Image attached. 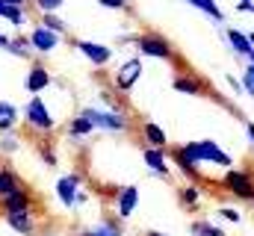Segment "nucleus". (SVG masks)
I'll use <instances>...</instances> for the list:
<instances>
[{"mask_svg":"<svg viewBox=\"0 0 254 236\" xmlns=\"http://www.w3.org/2000/svg\"><path fill=\"white\" fill-rule=\"evenodd\" d=\"M80 116L89 118L92 127L95 130H104V133H125L127 127H130V121L119 110H113V107H83Z\"/></svg>","mask_w":254,"mask_h":236,"instance_id":"1","label":"nucleus"},{"mask_svg":"<svg viewBox=\"0 0 254 236\" xmlns=\"http://www.w3.org/2000/svg\"><path fill=\"white\" fill-rule=\"evenodd\" d=\"M192 154H195V160H198V166H219L222 172H228L231 166H234V157L219 145V142H213V139H201V142H190Z\"/></svg>","mask_w":254,"mask_h":236,"instance_id":"2","label":"nucleus"},{"mask_svg":"<svg viewBox=\"0 0 254 236\" xmlns=\"http://www.w3.org/2000/svg\"><path fill=\"white\" fill-rule=\"evenodd\" d=\"M21 118L27 121L30 130H39V133H51V130L57 127V118L51 116V110H48V104L42 101V95H33V98L24 104Z\"/></svg>","mask_w":254,"mask_h":236,"instance_id":"3","label":"nucleus"},{"mask_svg":"<svg viewBox=\"0 0 254 236\" xmlns=\"http://www.w3.org/2000/svg\"><path fill=\"white\" fill-rule=\"evenodd\" d=\"M136 48H139L142 57H151V59H166V62H175L178 59L172 42L166 36H160V33H142L136 39Z\"/></svg>","mask_w":254,"mask_h":236,"instance_id":"4","label":"nucleus"},{"mask_svg":"<svg viewBox=\"0 0 254 236\" xmlns=\"http://www.w3.org/2000/svg\"><path fill=\"white\" fill-rule=\"evenodd\" d=\"M222 186L240 201H254V177L243 169H228L222 177Z\"/></svg>","mask_w":254,"mask_h":236,"instance_id":"5","label":"nucleus"},{"mask_svg":"<svg viewBox=\"0 0 254 236\" xmlns=\"http://www.w3.org/2000/svg\"><path fill=\"white\" fill-rule=\"evenodd\" d=\"M139 77H142V59L130 57V59H125V62L119 65V71L113 74V83H116L119 92H130V89L139 83Z\"/></svg>","mask_w":254,"mask_h":236,"instance_id":"6","label":"nucleus"},{"mask_svg":"<svg viewBox=\"0 0 254 236\" xmlns=\"http://www.w3.org/2000/svg\"><path fill=\"white\" fill-rule=\"evenodd\" d=\"M27 39H30L33 54H54V51L60 48V42H63V36H57V33H51V30H45L42 24H36V27L27 33Z\"/></svg>","mask_w":254,"mask_h":236,"instance_id":"7","label":"nucleus"},{"mask_svg":"<svg viewBox=\"0 0 254 236\" xmlns=\"http://www.w3.org/2000/svg\"><path fill=\"white\" fill-rule=\"evenodd\" d=\"M74 48L83 54V57L89 59L92 65H98V68H104V65H110V59H113V48H107V45H101V42H89V39H74Z\"/></svg>","mask_w":254,"mask_h":236,"instance_id":"8","label":"nucleus"},{"mask_svg":"<svg viewBox=\"0 0 254 236\" xmlns=\"http://www.w3.org/2000/svg\"><path fill=\"white\" fill-rule=\"evenodd\" d=\"M139 207V186H119L116 189V216L119 219H130Z\"/></svg>","mask_w":254,"mask_h":236,"instance_id":"9","label":"nucleus"},{"mask_svg":"<svg viewBox=\"0 0 254 236\" xmlns=\"http://www.w3.org/2000/svg\"><path fill=\"white\" fill-rule=\"evenodd\" d=\"M48 86H51V71H48L42 62H33V65L27 68L24 89H27V92H30V98H33V95H42Z\"/></svg>","mask_w":254,"mask_h":236,"instance_id":"10","label":"nucleus"},{"mask_svg":"<svg viewBox=\"0 0 254 236\" xmlns=\"http://www.w3.org/2000/svg\"><path fill=\"white\" fill-rule=\"evenodd\" d=\"M172 160H175V166H178L187 177H192V180L201 177V166H198V160H195V154H192L190 142H187V145H178V148L172 151Z\"/></svg>","mask_w":254,"mask_h":236,"instance_id":"11","label":"nucleus"},{"mask_svg":"<svg viewBox=\"0 0 254 236\" xmlns=\"http://www.w3.org/2000/svg\"><path fill=\"white\" fill-rule=\"evenodd\" d=\"M83 186H80V175H63L57 180V198H60V204L63 207H77V192H80Z\"/></svg>","mask_w":254,"mask_h":236,"instance_id":"12","label":"nucleus"},{"mask_svg":"<svg viewBox=\"0 0 254 236\" xmlns=\"http://www.w3.org/2000/svg\"><path fill=\"white\" fill-rule=\"evenodd\" d=\"M142 160H145V166H148V172L151 175H160V177H169V154L166 151H160V148H145L142 151Z\"/></svg>","mask_w":254,"mask_h":236,"instance_id":"13","label":"nucleus"},{"mask_svg":"<svg viewBox=\"0 0 254 236\" xmlns=\"http://www.w3.org/2000/svg\"><path fill=\"white\" fill-rule=\"evenodd\" d=\"M6 225L21 236H33L36 234V219H33V210H24V213H6L3 216Z\"/></svg>","mask_w":254,"mask_h":236,"instance_id":"14","label":"nucleus"},{"mask_svg":"<svg viewBox=\"0 0 254 236\" xmlns=\"http://www.w3.org/2000/svg\"><path fill=\"white\" fill-rule=\"evenodd\" d=\"M142 139H145V148H160V151H169V136L160 124L154 121H142Z\"/></svg>","mask_w":254,"mask_h":236,"instance_id":"15","label":"nucleus"},{"mask_svg":"<svg viewBox=\"0 0 254 236\" xmlns=\"http://www.w3.org/2000/svg\"><path fill=\"white\" fill-rule=\"evenodd\" d=\"M24 210H33V195L27 189H18V192H12L9 198L0 201V213L3 216L6 213H24Z\"/></svg>","mask_w":254,"mask_h":236,"instance_id":"16","label":"nucleus"},{"mask_svg":"<svg viewBox=\"0 0 254 236\" xmlns=\"http://www.w3.org/2000/svg\"><path fill=\"white\" fill-rule=\"evenodd\" d=\"M0 21H6V24L15 27V30H24V27H27V9H21V6H9V3L0 0Z\"/></svg>","mask_w":254,"mask_h":236,"instance_id":"17","label":"nucleus"},{"mask_svg":"<svg viewBox=\"0 0 254 236\" xmlns=\"http://www.w3.org/2000/svg\"><path fill=\"white\" fill-rule=\"evenodd\" d=\"M172 89L175 92H181V95H204V83L198 80V77H192V74H178L175 80H172Z\"/></svg>","mask_w":254,"mask_h":236,"instance_id":"18","label":"nucleus"},{"mask_svg":"<svg viewBox=\"0 0 254 236\" xmlns=\"http://www.w3.org/2000/svg\"><path fill=\"white\" fill-rule=\"evenodd\" d=\"M21 121V110L9 101H0V133H12Z\"/></svg>","mask_w":254,"mask_h":236,"instance_id":"19","label":"nucleus"},{"mask_svg":"<svg viewBox=\"0 0 254 236\" xmlns=\"http://www.w3.org/2000/svg\"><path fill=\"white\" fill-rule=\"evenodd\" d=\"M225 36H228V45L234 48V54H240V57H249V54L254 51V45H252V39H249V33H243V30H228Z\"/></svg>","mask_w":254,"mask_h":236,"instance_id":"20","label":"nucleus"},{"mask_svg":"<svg viewBox=\"0 0 254 236\" xmlns=\"http://www.w3.org/2000/svg\"><path fill=\"white\" fill-rule=\"evenodd\" d=\"M18 189H24V186H21V180H18V175H15L12 169L0 166V201H3V198H9V195H12V192H18Z\"/></svg>","mask_w":254,"mask_h":236,"instance_id":"21","label":"nucleus"},{"mask_svg":"<svg viewBox=\"0 0 254 236\" xmlns=\"http://www.w3.org/2000/svg\"><path fill=\"white\" fill-rule=\"evenodd\" d=\"M77 236H122V225H119L116 219L104 216L101 225H98L95 231H83V234H77Z\"/></svg>","mask_w":254,"mask_h":236,"instance_id":"22","label":"nucleus"},{"mask_svg":"<svg viewBox=\"0 0 254 236\" xmlns=\"http://www.w3.org/2000/svg\"><path fill=\"white\" fill-rule=\"evenodd\" d=\"M6 54H12V57H18V59H30L33 57L30 39H27V36H12L9 45H6Z\"/></svg>","mask_w":254,"mask_h":236,"instance_id":"23","label":"nucleus"},{"mask_svg":"<svg viewBox=\"0 0 254 236\" xmlns=\"http://www.w3.org/2000/svg\"><path fill=\"white\" fill-rule=\"evenodd\" d=\"M190 234L192 236H228L216 222H207V219H195L190 225Z\"/></svg>","mask_w":254,"mask_h":236,"instance_id":"24","label":"nucleus"},{"mask_svg":"<svg viewBox=\"0 0 254 236\" xmlns=\"http://www.w3.org/2000/svg\"><path fill=\"white\" fill-rule=\"evenodd\" d=\"M92 130H95V127H92V121H89V118H83L80 113H77V116H74L71 121H68V136H71V139H80V136H89Z\"/></svg>","mask_w":254,"mask_h":236,"instance_id":"25","label":"nucleus"},{"mask_svg":"<svg viewBox=\"0 0 254 236\" xmlns=\"http://www.w3.org/2000/svg\"><path fill=\"white\" fill-rule=\"evenodd\" d=\"M39 24H42L45 30H51V33H57V36H65V33H68V24H65L63 18H60V12H51V15H42V18H39Z\"/></svg>","mask_w":254,"mask_h":236,"instance_id":"26","label":"nucleus"},{"mask_svg":"<svg viewBox=\"0 0 254 236\" xmlns=\"http://www.w3.org/2000/svg\"><path fill=\"white\" fill-rule=\"evenodd\" d=\"M190 6L195 9H201L204 15H210V18H216V21H225V12H222V6L216 3V0H187Z\"/></svg>","mask_w":254,"mask_h":236,"instance_id":"27","label":"nucleus"},{"mask_svg":"<svg viewBox=\"0 0 254 236\" xmlns=\"http://www.w3.org/2000/svg\"><path fill=\"white\" fill-rule=\"evenodd\" d=\"M178 198H181V204H184L187 210H195V207H198V201H201V189H198L195 183H187V186L181 189V195H178Z\"/></svg>","mask_w":254,"mask_h":236,"instance_id":"28","label":"nucleus"},{"mask_svg":"<svg viewBox=\"0 0 254 236\" xmlns=\"http://www.w3.org/2000/svg\"><path fill=\"white\" fill-rule=\"evenodd\" d=\"M18 148H21V139L15 136V130H12V133H0V154H3V157L15 154Z\"/></svg>","mask_w":254,"mask_h":236,"instance_id":"29","label":"nucleus"},{"mask_svg":"<svg viewBox=\"0 0 254 236\" xmlns=\"http://www.w3.org/2000/svg\"><path fill=\"white\" fill-rule=\"evenodd\" d=\"M65 0H33V6L42 12V15H51V12H60Z\"/></svg>","mask_w":254,"mask_h":236,"instance_id":"30","label":"nucleus"},{"mask_svg":"<svg viewBox=\"0 0 254 236\" xmlns=\"http://www.w3.org/2000/svg\"><path fill=\"white\" fill-rule=\"evenodd\" d=\"M216 213H219V219H225V222H231V225H240V222H243V213L234 210V207H219Z\"/></svg>","mask_w":254,"mask_h":236,"instance_id":"31","label":"nucleus"},{"mask_svg":"<svg viewBox=\"0 0 254 236\" xmlns=\"http://www.w3.org/2000/svg\"><path fill=\"white\" fill-rule=\"evenodd\" d=\"M243 89L254 98V65H246V71H243Z\"/></svg>","mask_w":254,"mask_h":236,"instance_id":"32","label":"nucleus"},{"mask_svg":"<svg viewBox=\"0 0 254 236\" xmlns=\"http://www.w3.org/2000/svg\"><path fill=\"white\" fill-rule=\"evenodd\" d=\"M39 154H42L45 166H57V154L51 151V145H48V142H42V145H39Z\"/></svg>","mask_w":254,"mask_h":236,"instance_id":"33","label":"nucleus"},{"mask_svg":"<svg viewBox=\"0 0 254 236\" xmlns=\"http://www.w3.org/2000/svg\"><path fill=\"white\" fill-rule=\"evenodd\" d=\"M98 3H101L104 9H119V12L127 9V0H98Z\"/></svg>","mask_w":254,"mask_h":236,"instance_id":"34","label":"nucleus"},{"mask_svg":"<svg viewBox=\"0 0 254 236\" xmlns=\"http://www.w3.org/2000/svg\"><path fill=\"white\" fill-rule=\"evenodd\" d=\"M246 136L252 139V145H254V121H246Z\"/></svg>","mask_w":254,"mask_h":236,"instance_id":"35","label":"nucleus"},{"mask_svg":"<svg viewBox=\"0 0 254 236\" xmlns=\"http://www.w3.org/2000/svg\"><path fill=\"white\" fill-rule=\"evenodd\" d=\"M86 201H89V195H86V192H83V189H80V192H77V207H83V204H86Z\"/></svg>","mask_w":254,"mask_h":236,"instance_id":"36","label":"nucleus"},{"mask_svg":"<svg viewBox=\"0 0 254 236\" xmlns=\"http://www.w3.org/2000/svg\"><path fill=\"white\" fill-rule=\"evenodd\" d=\"M3 3H9V6H21V9H27V3H30V0H3Z\"/></svg>","mask_w":254,"mask_h":236,"instance_id":"37","label":"nucleus"},{"mask_svg":"<svg viewBox=\"0 0 254 236\" xmlns=\"http://www.w3.org/2000/svg\"><path fill=\"white\" fill-rule=\"evenodd\" d=\"M6 45H9V36H6V33L0 30V51H6Z\"/></svg>","mask_w":254,"mask_h":236,"instance_id":"38","label":"nucleus"},{"mask_svg":"<svg viewBox=\"0 0 254 236\" xmlns=\"http://www.w3.org/2000/svg\"><path fill=\"white\" fill-rule=\"evenodd\" d=\"M145 236H166V234H160V231H148Z\"/></svg>","mask_w":254,"mask_h":236,"instance_id":"39","label":"nucleus"},{"mask_svg":"<svg viewBox=\"0 0 254 236\" xmlns=\"http://www.w3.org/2000/svg\"><path fill=\"white\" fill-rule=\"evenodd\" d=\"M246 59H249V65H254V51H252V54H249Z\"/></svg>","mask_w":254,"mask_h":236,"instance_id":"40","label":"nucleus"},{"mask_svg":"<svg viewBox=\"0 0 254 236\" xmlns=\"http://www.w3.org/2000/svg\"><path fill=\"white\" fill-rule=\"evenodd\" d=\"M240 3H246V6H249V9H252V6H254V0H240Z\"/></svg>","mask_w":254,"mask_h":236,"instance_id":"41","label":"nucleus"},{"mask_svg":"<svg viewBox=\"0 0 254 236\" xmlns=\"http://www.w3.org/2000/svg\"><path fill=\"white\" fill-rule=\"evenodd\" d=\"M249 39H252V45H254V33H249Z\"/></svg>","mask_w":254,"mask_h":236,"instance_id":"42","label":"nucleus"},{"mask_svg":"<svg viewBox=\"0 0 254 236\" xmlns=\"http://www.w3.org/2000/svg\"><path fill=\"white\" fill-rule=\"evenodd\" d=\"M252 12H254V6H252Z\"/></svg>","mask_w":254,"mask_h":236,"instance_id":"43","label":"nucleus"}]
</instances>
